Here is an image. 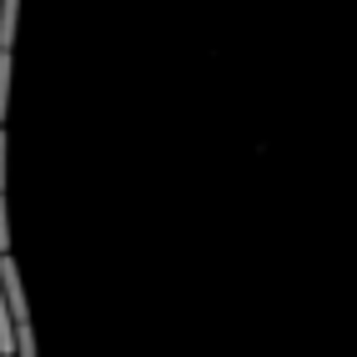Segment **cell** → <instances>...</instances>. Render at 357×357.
<instances>
[{
  "mask_svg": "<svg viewBox=\"0 0 357 357\" xmlns=\"http://www.w3.org/2000/svg\"><path fill=\"white\" fill-rule=\"evenodd\" d=\"M0 352L15 357V317H10V302H6V282H0Z\"/></svg>",
  "mask_w": 357,
  "mask_h": 357,
  "instance_id": "cell-1",
  "label": "cell"
},
{
  "mask_svg": "<svg viewBox=\"0 0 357 357\" xmlns=\"http://www.w3.org/2000/svg\"><path fill=\"white\" fill-rule=\"evenodd\" d=\"M15 20H20V0H0V51L15 45Z\"/></svg>",
  "mask_w": 357,
  "mask_h": 357,
  "instance_id": "cell-2",
  "label": "cell"
},
{
  "mask_svg": "<svg viewBox=\"0 0 357 357\" xmlns=\"http://www.w3.org/2000/svg\"><path fill=\"white\" fill-rule=\"evenodd\" d=\"M10 111V51H0V126H6Z\"/></svg>",
  "mask_w": 357,
  "mask_h": 357,
  "instance_id": "cell-3",
  "label": "cell"
},
{
  "mask_svg": "<svg viewBox=\"0 0 357 357\" xmlns=\"http://www.w3.org/2000/svg\"><path fill=\"white\" fill-rule=\"evenodd\" d=\"M0 197H6V131H0Z\"/></svg>",
  "mask_w": 357,
  "mask_h": 357,
  "instance_id": "cell-4",
  "label": "cell"
}]
</instances>
